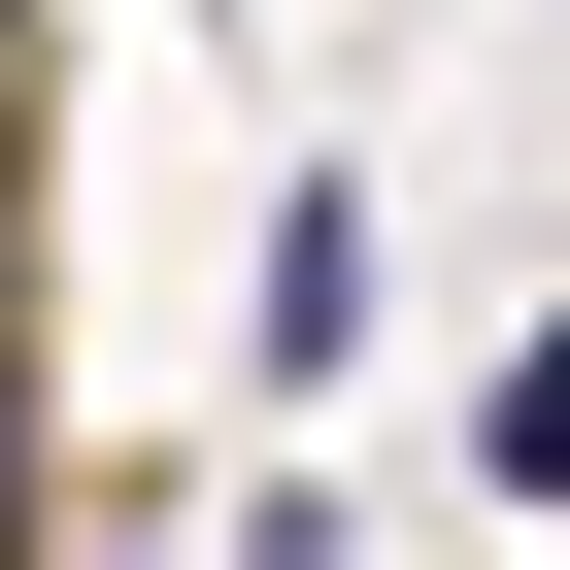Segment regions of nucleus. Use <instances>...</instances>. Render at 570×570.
Masks as SVG:
<instances>
[{"label":"nucleus","mask_w":570,"mask_h":570,"mask_svg":"<svg viewBox=\"0 0 570 570\" xmlns=\"http://www.w3.org/2000/svg\"><path fill=\"white\" fill-rule=\"evenodd\" d=\"M268 403H336L370 370V168H268V336H235Z\"/></svg>","instance_id":"nucleus-1"},{"label":"nucleus","mask_w":570,"mask_h":570,"mask_svg":"<svg viewBox=\"0 0 570 570\" xmlns=\"http://www.w3.org/2000/svg\"><path fill=\"white\" fill-rule=\"evenodd\" d=\"M470 503H570V336H503V370H470Z\"/></svg>","instance_id":"nucleus-2"}]
</instances>
